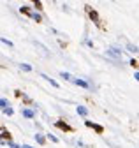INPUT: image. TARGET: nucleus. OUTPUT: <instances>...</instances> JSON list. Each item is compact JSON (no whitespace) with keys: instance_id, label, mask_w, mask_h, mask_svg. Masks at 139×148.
<instances>
[{"instance_id":"nucleus-6","label":"nucleus","mask_w":139,"mask_h":148,"mask_svg":"<svg viewBox=\"0 0 139 148\" xmlns=\"http://www.w3.org/2000/svg\"><path fill=\"white\" fill-rule=\"evenodd\" d=\"M23 116H27V118H33V111H32V109H23Z\"/></svg>"},{"instance_id":"nucleus-17","label":"nucleus","mask_w":139,"mask_h":148,"mask_svg":"<svg viewBox=\"0 0 139 148\" xmlns=\"http://www.w3.org/2000/svg\"><path fill=\"white\" fill-rule=\"evenodd\" d=\"M49 139H51V141H55V143H58V138L53 136V134H49Z\"/></svg>"},{"instance_id":"nucleus-15","label":"nucleus","mask_w":139,"mask_h":148,"mask_svg":"<svg viewBox=\"0 0 139 148\" xmlns=\"http://www.w3.org/2000/svg\"><path fill=\"white\" fill-rule=\"evenodd\" d=\"M127 48H129V49H130L132 53H136V51H137V46H132V44H127Z\"/></svg>"},{"instance_id":"nucleus-13","label":"nucleus","mask_w":139,"mask_h":148,"mask_svg":"<svg viewBox=\"0 0 139 148\" xmlns=\"http://www.w3.org/2000/svg\"><path fill=\"white\" fill-rule=\"evenodd\" d=\"M92 127H93V129H95V131H97V132H99V134H100V132H102V131H104V129H102V127H100V125H95V123H93V125H92Z\"/></svg>"},{"instance_id":"nucleus-5","label":"nucleus","mask_w":139,"mask_h":148,"mask_svg":"<svg viewBox=\"0 0 139 148\" xmlns=\"http://www.w3.org/2000/svg\"><path fill=\"white\" fill-rule=\"evenodd\" d=\"M33 138H35V141H37L39 145H44V143H46V139H44V136H42V134H35Z\"/></svg>"},{"instance_id":"nucleus-18","label":"nucleus","mask_w":139,"mask_h":148,"mask_svg":"<svg viewBox=\"0 0 139 148\" xmlns=\"http://www.w3.org/2000/svg\"><path fill=\"white\" fill-rule=\"evenodd\" d=\"M2 42H4V44H7V46H12V42H11V41H7V39H2Z\"/></svg>"},{"instance_id":"nucleus-1","label":"nucleus","mask_w":139,"mask_h":148,"mask_svg":"<svg viewBox=\"0 0 139 148\" xmlns=\"http://www.w3.org/2000/svg\"><path fill=\"white\" fill-rule=\"evenodd\" d=\"M108 55H109V57H113V58H121V51L118 48H114V46H111L108 49Z\"/></svg>"},{"instance_id":"nucleus-11","label":"nucleus","mask_w":139,"mask_h":148,"mask_svg":"<svg viewBox=\"0 0 139 148\" xmlns=\"http://www.w3.org/2000/svg\"><path fill=\"white\" fill-rule=\"evenodd\" d=\"M44 79H48V81H49L51 85H53V86H55V88H58V83H57L55 79H51V78H48V76H44Z\"/></svg>"},{"instance_id":"nucleus-7","label":"nucleus","mask_w":139,"mask_h":148,"mask_svg":"<svg viewBox=\"0 0 139 148\" xmlns=\"http://www.w3.org/2000/svg\"><path fill=\"white\" fill-rule=\"evenodd\" d=\"M88 12H90V18H92V20H93V21H97V23H99V16H97V12H95V11H92V9H90V11H88Z\"/></svg>"},{"instance_id":"nucleus-16","label":"nucleus","mask_w":139,"mask_h":148,"mask_svg":"<svg viewBox=\"0 0 139 148\" xmlns=\"http://www.w3.org/2000/svg\"><path fill=\"white\" fill-rule=\"evenodd\" d=\"M2 138H4V139H9L11 134H9V132H4V134H0V139H2Z\"/></svg>"},{"instance_id":"nucleus-8","label":"nucleus","mask_w":139,"mask_h":148,"mask_svg":"<svg viewBox=\"0 0 139 148\" xmlns=\"http://www.w3.org/2000/svg\"><path fill=\"white\" fill-rule=\"evenodd\" d=\"M78 113H79V115H83V116H86V113H88V109H86V108H83V106H79V108H78Z\"/></svg>"},{"instance_id":"nucleus-4","label":"nucleus","mask_w":139,"mask_h":148,"mask_svg":"<svg viewBox=\"0 0 139 148\" xmlns=\"http://www.w3.org/2000/svg\"><path fill=\"white\" fill-rule=\"evenodd\" d=\"M72 81H74L76 85H79V86H84V88H88V83H86V81H83V79H76V78H72Z\"/></svg>"},{"instance_id":"nucleus-2","label":"nucleus","mask_w":139,"mask_h":148,"mask_svg":"<svg viewBox=\"0 0 139 148\" xmlns=\"http://www.w3.org/2000/svg\"><path fill=\"white\" fill-rule=\"evenodd\" d=\"M28 14H30L32 20H35L37 23H41V21H42V18H41V14H39V12H28Z\"/></svg>"},{"instance_id":"nucleus-9","label":"nucleus","mask_w":139,"mask_h":148,"mask_svg":"<svg viewBox=\"0 0 139 148\" xmlns=\"http://www.w3.org/2000/svg\"><path fill=\"white\" fill-rule=\"evenodd\" d=\"M0 108H2V109L9 108V102H7V99H0Z\"/></svg>"},{"instance_id":"nucleus-19","label":"nucleus","mask_w":139,"mask_h":148,"mask_svg":"<svg viewBox=\"0 0 139 148\" xmlns=\"http://www.w3.org/2000/svg\"><path fill=\"white\" fill-rule=\"evenodd\" d=\"M130 65H132V67H137V60H136V58H134V60H130Z\"/></svg>"},{"instance_id":"nucleus-3","label":"nucleus","mask_w":139,"mask_h":148,"mask_svg":"<svg viewBox=\"0 0 139 148\" xmlns=\"http://www.w3.org/2000/svg\"><path fill=\"white\" fill-rule=\"evenodd\" d=\"M57 127L58 129H63V131H71V127H69L65 122H57Z\"/></svg>"},{"instance_id":"nucleus-20","label":"nucleus","mask_w":139,"mask_h":148,"mask_svg":"<svg viewBox=\"0 0 139 148\" xmlns=\"http://www.w3.org/2000/svg\"><path fill=\"white\" fill-rule=\"evenodd\" d=\"M21 148H32V146H28V145H23V146H21Z\"/></svg>"},{"instance_id":"nucleus-14","label":"nucleus","mask_w":139,"mask_h":148,"mask_svg":"<svg viewBox=\"0 0 139 148\" xmlns=\"http://www.w3.org/2000/svg\"><path fill=\"white\" fill-rule=\"evenodd\" d=\"M4 113H5V115H9V116H11V115H12V113H14V111H12V109H11V108H5V109H4Z\"/></svg>"},{"instance_id":"nucleus-12","label":"nucleus","mask_w":139,"mask_h":148,"mask_svg":"<svg viewBox=\"0 0 139 148\" xmlns=\"http://www.w3.org/2000/svg\"><path fill=\"white\" fill-rule=\"evenodd\" d=\"M62 78H63V79H69V81H72V76H71V74H67V72H62Z\"/></svg>"},{"instance_id":"nucleus-10","label":"nucleus","mask_w":139,"mask_h":148,"mask_svg":"<svg viewBox=\"0 0 139 148\" xmlns=\"http://www.w3.org/2000/svg\"><path fill=\"white\" fill-rule=\"evenodd\" d=\"M20 67H21L23 71H27V72H30V71H32V65H28V64H21Z\"/></svg>"}]
</instances>
